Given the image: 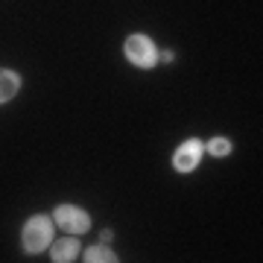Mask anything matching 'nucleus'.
Segmentation results:
<instances>
[{
	"label": "nucleus",
	"instance_id": "nucleus-2",
	"mask_svg": "<svg viewBox=\"0 0 263 263\" xmlns=\"http://www.w3.org/2000/svg\"><path fill=\"white\" fill-rule=\"evenodd\" d=\"M123 50H126V59L135 67H152L158 62V50H155L149 35H129Z\"/></svg>",
	"mask_w": 263,
	"mask_h": 263
},
{
	"label": "nucleus",
	"instance_id": "nucleus-1",
	"mask_svg": "<svg viewBox=\"0 0 263 263\" xmlns=\"http://www.w3.org/2000/svg\"><path fill=\"white\" fill-rule=\"evenodd\" d=\"M21 243L29 254H38L44 252L50 243H53V219L47 216H29L27 226H24V234H21Z\"/></svg>",
	"mask_w": 263,
	"mask_h": 263
},
{
	"label": "nucleus",
	"instance_id": "nucleus-5",
	"mask_svg": "<svg viewBox=\"0 0 263 263\" xmlns=\"http://www.w3.org/2000/svg\"><path fill=\"white\" fill-rule=\"evenodd\" d=\"M79 254V240L76 237H62L56 243H50V260L53 263H67Z\"/></svg>",
	"mask_w": 263,
	"mask_h": 263
},
{
	"label": "nucleus",
	"instance_id": "nucleus-4",
	"mask_svg": "<svg viewBox=\"0 0 263 263\" xmlns=\"http://www.w3.org/2000/svg\"><path fill=\"white\" fill-rule=\"evenodd\" d=\"M202 152H205V146H202L196 138H187V141L176 149V155H173V167L179 170V173H190V170H196L199 161H202Z\"/></svg>",
	"mask_w": 263,
	"mask_h": 263
},
{
	"label": "nucleus",
	"instance_id": "nucleus-8",
	"mask_svg": "<svg viewBox=\"0 0 263 263\" xmlns=\"http://www.w3.org/2000/svg\"><path fill=\"white\" fill-rule=\"evenodd\" d=\"M208 152L211 155H228L231 152V141L228 138H214V141L208 143Z\"/></svg>",
	"mask_w": 263,
	"mask_h": 263
},
{
	"label": "nucleus",
	"instance_id": "nucleus-7",
	"mask_svg": "<svg viewBox=\"0 0 263 263\" xmlns=\"http://www.w3.org/2000/svg\"><path fill=\"white\" fill-rule=\"evenodd\" d=\"M85 260L88 263H114L117 254H114L108 246H91V249L85 252Z\"/></svg>",
	"mask_w": 263,
	"mask_h": 263
},
{
	"label": "nucleus",
	"instance_id": "nucleus-6",
	"mask_svg": "<svg viewBox=\"0 0 263 263\" xmlns=\"http://www.w3.org/2000/svg\"><path fill=\"white\" fill-rule=\"evenodd\" d=\"M21 76L15 70H0V103H9L12 97L18 94Z\"/></svg>",
	"mask_w": 263,
	"mask_h": 263
},
{
	"label": "nucleus",
	"instance_id": "nucleus-3",
	"mask_svg": "<svg viewBox=\"0 0 263 263\" xmlns=\"http://www.w3.org/2000/svg\"><path fill=\"white\" fill-rule=\"evenodd\" d=\"M53 219H56V226L62 228L65 234H85V231L91 228L88 214H85L82 208H76V205H59Z\"/></svg>",
	"mask_w": 263,
	"mask_h": 263
}]
</instances>
